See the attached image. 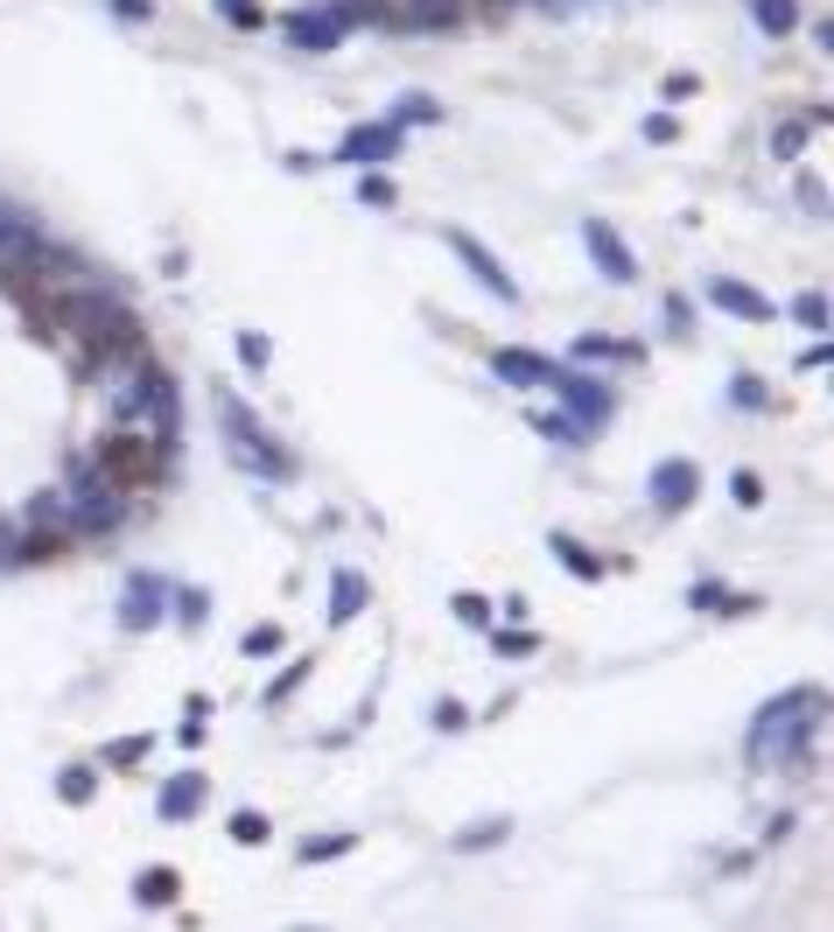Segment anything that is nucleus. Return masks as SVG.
Listing matches in <instances>:
<instances>
[{
	"mask_svg": "<svg viewBox=\"0 0 834 932\" xmlns=\"http://www.w3.org/2000/svg\"><path fill=\"white\" fill-rule=\"evenodd\" d=\"M821 709H827L821 688H800V694L765 701L757 722H750V757H757V765H771V771H800L813 730H821Z\"/></svg>",
	"mask_w": 834,
	"mask_h": 932,
	"instance_id": "1",
	"label": "nucleus"
},
{
	"mask_svg": "<svg viewBox=\"0 0 834 932\" xmlns=\"http://www.w3.org/2000/svg\"><path fill=\"white\" fill-rule=\"evenodd\" d=\"M211 407H218L224 449H232V463H239V470H253V478H267V484H288V478H295V456L281 449L267 428H260V414L245 407V399H239L232 386H218V393H211Z\"/></svg>",
	"mask_w": 834,
	"mask_h": 932,
	"instance_id": "2",
	"label": "nucleus"
},
{
	"mask_svg": "<svg viewBox=\"0 0 834 932\" xmlns=\"http://www.w3.org/2000/svg\"><path fill=\"white\" fill-rule=\"evenodd\" d=\"M442 239H449V253H457V260L470 266V281H478V288H484V295H498V301H505V309H519V301H526V295H519V281H512V274H505V266H498V253H491V245H484L478 232H457V224H449V232H442Z\"/></svg>",
	"mask_w": 834,
	"mask_h": 932,
	"instance_id": "3",
	"label": "nucleus"
},
{
	"mask_svg": "<svg viewBox=\"0 0 834 932\" xmlns=\"http://www.w3.org/2000/svg\"><path fill=\"white\" fill-rule=\"evenodd\" d=\"M281 35H288L295 50H337L351 35V22H344L337 0H316V8H288V14H281Z\"/></svg>",
	"mask_w": 834,
	"mask_h": 932,
	"instance_id": "4",
	"label": "nucleus"
},
{
	"mask_svg": "<svg viewBox=\"0 0 834 932\" xmlns=\"http://www.w3.org/2000/svg\"><path fill=\"white\" fill-rule=\"evenodd\" d=\"M168 596H176V582H168V575L134 568V575H127V596H120V632H155L162 611H168Z\"/></svg>",
	"mask_w": 834,
	"mask_h": 932,
	"instance_id": "5",
	"label": "nucleus"
},
{
	"mask_svg": "<svg viewBox=\"0 0 834 932\" xmlns=\"http://www.w3.org/2000/svg\"><path fill=\"white\" fill-rule=\"evenodd\" d=\"M547 386H555V393L568 399V414H575V421L590 428V435H596V428H603V421H611V414H617V393L603 386V379H590V372H555V379H547Z\"/></svg>",
	"mask_w": 834,
	"mask_h": 932,
	"instance_id": "6",
	"label": "nucleus"
},
{
	"mask_svg": "<svg viewBox=\"0 0 834 932\" xmlns=\"http://www.w3.org/2000/svg\"><path fill=\"white\" fill-rule=\"evenodd\" d=\"M407 147V127H393V120H372V127H351L344 141H337V162H351V168H378V162H393Z\"/></svg>",
	"mask_w": 834,
	"mask_h": 932,
	"instance_id": "7",
	"label": "nucleus"
},
{
	"mask_svg": "<svg viewBox=\"0 0 834 932\" xmlns=\"http://www.w3.org/2000/svg\"><path fill=\"white\" fill-rule=\"evenodd\" d=\"M646 491H652V512H667V519H673V512H688L701 498V470L688 463V456H667V463L646 478Z\"/></svg>",
	"mask_w": 834,
	"mask_h": 932,
	"instance_id": "8",
	"label": "nucleus"
},
{
	"mask_svg": "<svg viewBox=\"0 0 834 932\" xmlns=\"http://www.w3.org/2000/svg\"><path fill=\"white\" fill-rule=\"evenodd\" d=\"M582 245H590V260H596V274H603V281H638L632 245H624L603 218H582Z\"/></svg>",
	"mask_w": 834,
	"mask_h": 932,
	"instance_id": "9",
	"label": "nucleus"
},
{
	"mask_svg": "<svg viewBox=\"0 0 834 932\" xmlns=\"http://www.w3.org/2000/svg\"><path fill=\"white\" fill-rule=\"evenodd\" d=\"M43 253H50V239L35 232V218L14 211V204H0V260L22 266V260H43Z\"/></svg>",
	"mask_w": 834,
	"mask_h": 932,
	"instance_id": "10",
	"label": "nucleus"
},
{
	"mask_svg": "<svg viewBox=\"0 0 834 932\" xmlns=\"http://www.w3.org/2000/svg\"><path fill=\"white\" fill-rule=\"evenodd\" d=\"M204 799H211L204 771H176V778H168V786L155 792V813H162V821H197V813H204Z\"/></svg>",
	"mask_w": 834,
	"mask_h": 932,
	"instance_id": "11",
	"label": "nucleus"
},
{
	"mask_svg": "<svg viewBox=\"0 0 834 932\" xmlns=\"http://www.w3.org/2000/svg\"><path fill=\"white\" fill-rule=\"evenodd\" d=\"M393 22L421 29V35H442V29L463 22V0H393Z\"/></svg>",
	"mask_w": 834,
	"mask_h": 932,
	"instance_id": "12",
	"label": "nucleus"
},
{
	"mask_svg": "<svg viewBox=\"0 0 834 932\" xmlns=\"http://www.w3.org/2000/svg\"><path fill=\"white\" fill-rule=\"evenodd\" d=\"M491 372H498L505 386H547L561 365H555V358H540V351H512L505 344V351H491Z\"/></svg>",
	"mask_w": 834,
	"mask_h": 932,
	"instance_id": "13",
	"label": "nucleus"
},
{
	"mask_svg": "<svg viewBox=\"0 0 834 932\" xmlns=\"http://www.w3.org/2000/svg\"><path fill=\"white\" fill-rule=\"evenodd\" d=\"M709 301L715 309H729V316H744V322H771V301L750 288V281H729V274H715L709 281Z\"/></svg>",
	"mask_w": 834,
	"mask_h": 932,
	"instance_id": "14",
	"label": "nucleus"
},
{
	"mask_svg": "<svg viewBox=\"0 0 834 932\" xmlns=\"http://www.w3.org/2000/svg\"><path fill=\"white\" fill-rule=\"evenodd\" d=\"M365 596H372V582L358 575V568H337V575H330V624H351L358 611H365Z\"/></svg>",
	"mask_w": 834,
	"mask_h": 932,
	"instance_id": "15",
	"label": "nucleus"
},
{
	"mask_svg": "<svg viewBox=\"0 0 834 932\" xmlns=\"http://www.w3.org/2000/svg\"><path fill=\"white\" fill-rule=\"evenodd\" d=\"M744 8H750V22L765 29L771 43H786V35L806 22V8H800V0H744Z\"/></svg>",
	"mask_w": 834,
	"mask_h": 932,
	"instance_id": "16",
	"label": "nucleus"
},
{
	"mask_svg": "<svg viewBox=\"0 0 834 932\" xmlns=\"http://www.w3.org/2000/svg\"><path fill=\"white\" fill-rule=\"evenodd\" d=\"M575 358H590V365H646V344H624V337H575Z\"/></svg>",
	"mask_w": 834,
	"mask_h": 932,
	"instance_id": "17",
	"label": "nucleus"
},
{
	"mask_svg": "<svg viewBox=\"0 0 834 932\" xmlns=\"http://www.w3.org/2000/svg\"><path fill=\"white\" fill-rule=\"evenodd\" d=\"M29 526H43V533H64V540H70V491H64V484L35 491V498H29Z\"/></svg>",
	"mask_w": 834,
	"mask_h": 932,
	"instance_id": "18",
	"label": "nucleus"
},
{
	"mask_svg": "<svg viewBox=\"0 0 834 932\" xmlns=\"http://www.w3.org/2000/svg\"><path fill=\"white\" fill-rule=\"evenodd\" d=\"M176 890H183V877L168 863H147L141 877H134V898L147 904V911H162V904H176Z\"/></svg>",
	"mask_w": 834,
	"mask_h": 932,
	"instance_id": "19",
	"label": "nucleus"
},
{
	"mask_svg": "<svg viewBox=\"0 0 834 932\" xmlns=\"http://www.w3.org/2000/svg\"><path fill=\"white\" fill-rule=\"evenodd\" d=\"M547 547H555V561L568 568V575H582V582H596V575H603V561H596V555H590V547H582V540H568V533H555V540H547Z\"/></svg>",
	"mask_w": 834,
	"mask_h": 932,
	"instance_id": "20",
	"label": "nucleus"
},
{
	"mask_svg": "<svg viewBox=\"0 0 834 932\" xmlns=\"http://www.w3.org/2000/svg\"><path fill=\"white\" fill-rule=\"evenodd\" d=\"M56 792H64L70 807H91V799H99V771H91V765H64V771H56Z\"/></svg>",
	"mask_w": 834,
	"mask_h": 932,
	"instance_id": "21",
	"label": "nucleus"
},
{
	"mask_svg": "<svg viewBox=\"0 0 834 932\" xmlns=\"http://www.w3.org/2000/svg\"><path fill=\"white\" fill-rule=\"evenodd\" d=\"M688 603H694V611H715V617H729V611H750V596H729L723 582H694V589H688Z\"/></svg>",
	"mask_w": 834,
	"mask_h": 932,
	"instance_id": "22",
	"label": "nucleus"
},
{
	"mask_svg": "<svg viewBox=\"0 0 834 932\" xmlns=\"http://www.w3.org/2000/svg\"><path fill=\"white\" fill-rule=\"evenodd\" d=\"M358 848V834L351 827H337V834H309L301 842V863H337V855H351Z\"/></svg>",
	"mask_w": 834,
	"mask_h": 932,
	"instance_id": "23",
	"label": "nucleus"
},
{
	"mask_svg": "<svg viewBox=\"0 0 834 932\" xmlns=\"http://www.w3.org/2000/svg\"><path fill=\"white\" fill-rule=\"evenodd\" d=\"M534 435H547V442H590V428L575 421V414H534Z\"/></svg>",
	"mask_w": 834,
	"mask_h": 932,
	"instance_id": "24",
	"label": "nucleus"
},
{
	"mask_svg": "<svg viewBox=\"0 0 834 932\" xmlns=\"http://www.w3.org/2000/svg\"><path fill=\"white\" fill-rule=\"evenodd\" d=\"M505 834H512V821L498 813V821H478V827H463V834H457V848H463V855H484V848H498Z\"/></svg>",
	"mask_w": 834,
	"mask_h": 932,
	"instance_id": "25",
	"label": "nucleus"
},
{
	"mask_svg": "<svg viewBox=\"0 0 834 932\" xmlns=\"http://www.w3.org/2000/svg\"><path fill=\"white\" fill-rule=\"evenodd\" d=\"M435 120H442V106H435L428 91H407V99L393 106V127H435Z\"/></svg>",
	"mask_w": 834,
	"mask_h": 932,
	"instance_id": "26",
	"label": "nucleus"
},
{
	"mask_svg": "<svg viewBox=\"0 0 834 932\" xmlns=\"http://www.w3.org/2000/svg\"><path fill=\"white\" fill-rule=\"evenodd\" d=\"M176 617H183V632H204V617H211V596H204V589H176Z\"/></svg>",
	"mask_w": 834,
	"mask_h": 932,
	"instance_id": "27",
	"label": "nucleus"
},
{
	"mask_svg": "<svg viewBox=\"0 0 834 932\" xmlns=\"http://www.w3.org/2000/svg\"><path fill=\"white\" fill-rule=\"evenodd\" d=\"M267 834H274V821H267V813H253V807H239V813H232V842L260 848V842H267Z\"/></svg>",
	"mask_w": 834,
	"mask_h": 932,
	"instance_id": "28",
	"label": "nucleus"
},
{
	"mask_svg": "<svg viewBox=\"0 0 834 932\" xmlns=\"http://www.w3.org/2000/svg\"><path fill=\"white\" fill-rule=\"evenodd\" d=\"M800 147H806V120H779V127H771V155H779V162H792Z\"/></svg>",
	"mask_w": 834,
	"mask_h": 932,
	"instance_id": "29",
	"label": "nucleus"
},
{
	"mask_svg": "<svg viewBox=\"0 0 834 932\" xmlns=\"http://www.w3.org/2000/svg\"><path fill=\"white\" fill-rule=\"evenodd\" d=\"M239 365H245V372H267V365H274V344H267L260 330H245V337H239Z\"/></svg>",
	"mask_w": 834,
	"mask_h": 932,
	"instance_id": "30",
	"label": "nucleus"
},
{
	"mask_svg": "<svg viewBox=\"0 0 834 932\" xmlns=\"http://www.w3.org/2000/svg\"><path fill=\"white\" fill-rule=\"evenodd\" d=\"M792 316H800V330H827V295L806 288L800 301H792Z\"/></svg>",
	"mask_w": 834,
	"mask_h": 932,
	"instance_id": "31",
	"label": "nucleus"
},
{
	"mask_svg": "<svg viewBox=\"0 0 834 932\" xmlns=\"http://www.w3.org/2000/svg\"><path fill=\"white\" fill-rule=\"evenodd\" d=\"M729 399H736V407H750V414H765V407H771V399H765V386H757L750 372H736V379H729Z\"/></svg>",
	"mask_w": 834,
	"mask_h": 932,
	"instance_id": "32",
	"label": "nucleus"
},
{
	"mask_svg": "<svg viewBox=\"0 0 834 932\" xmlns=\"http://www.w3.org/2000/svg\"><path fill=\"white\" fill-rule=\"evenodd\" d=\"M534 645H540L534 632H491V653H498V659H526Z\"/></svg>",
	"mask_w": 834,
	"mask_h": 932,
	"instance_id": "33",
	"label": "nucleus"
},
{
	"mask_svg": "<svg viewBox=\"0 0 834 932\" xmlns=\"http://www.w3.org/2000/svg\"><path fill=\"white\" fill-rule=\"evenodd\" d=\"M638 133H646L652 147H673L680 141V120H673V112H646V127H638Z\"/></svg>",
	"mask_w": 834,
	"mask_h": 932,
	"instance_id": "34",
	"label": "nucleus"
},
{
	"mask_svg": "<svg viewBox=\"0 0 834 932\" xmlns=\"http://www.w3.org/2000/svg\"><path fill=\"white\" fill-rule=\"evenodd\" d=\"M155 750V736H127V744H106V765H141Z\"/></svg>",
	"mask_w": 834,
	"mask_h": 932,
	"instance_id": "35",
	"label": "nucleus"
},
{
	"mask_svg": "<svg viewBox=\"0 0 834 932\" xmlns=\"http://www.w3.org/2000/svg\"><path fill=\"white\" fill-rule=\"evenodd\" d=\"M694 330V301L688 295H667V337H688Z\"/></svg>",
	"mask_w": 834,
	"mask_h": 932,
	"instance_id": "36",
	"label": "nucleus"
},
{
	"mask_svg": "<svg viewBox=\"0 0 834 932\" xmlns=\"http://www.w3.org/2000/svg\"><path fill=\"white\" fill-rule=\"evenodd\" d=\"M211 8L224 22H239V29H260V0H211Z\"/></svg>",
	"mask_w": 834,
	"mask_h": 932,
	"instance_id": "37",
	"label": "nucleus"
},
{
	"mask_svg": "<svg viewBox=\"0 0 834 932\" xmlns=\"http://www.w3.org/2000/svg\"><path fill=\"white\" fill-rule=\"evenodd\" d=\"M245 653H253V659L281 653V624H253V632H245Z\"/></svg>",
	"mask_w": 834,
	"mask_h": 932,
	"instance_id": "38",
	"label": "nucleus"
},
{
	"mask_svg": "<svg viewBox=\"0 0 834 932\" xmlns=\"http://www.w3.org/2000/svg\"><path fill=\"white\" fill-rule=\"evenodd\" d=\"M301 673H309V666H288L281 680H267V694H260V701H267V709H281V701H288V694L301 688Z\"/></svg>",
	"mask_w": 834,
	"mask_h": 932,
	"instance_id": "39",
	"label": "nucleus"
},
{
	"mask_svg": "<svg viewBox=\"0 0 834 932\" xmlns=\"http://www.w3.org/2000/svg\"><path fill=\"white\" fill-rule=\"evenodd\" d=\"M457 617L463 624H491V603L478 596V589H457Z\"/></svg>",
	"mask_w": 834,
	"mask_h": 932,
	"instance_id": "40",
	"label": "nucleus"
},
{
	"mask_svg": "<svg viewBox=\"0 0 834 932\" xmlns=\"http://www.w3.org/2000/svg\"><path fill=\"white\" fill-rule=\"evenodd\" d=\"M358 204H372V211H386V204H393V183H386V176H365V183H358Z\"/></svg>",
	"mask_w": 834,
	"mask_h": 932,
	"instance_id": "41",
	"label": "nucleus"
},
{
	"mask_svg": "<svg viewBox=\"0 0 834 932\" xmlns=\"http://www.w3.org/2000/svg\"><path fill=\"white\" fill-rule=\"evenodd\" d=\"M729 491H736V505H765V484H757V470H736Z\"/></svg>",
	"mask_w": 834,
	"mask_h": 932,
	"instance_id": "42",
	"label": "nucleus"
},
{
	"mask_svg": "<svg viewBox=\"0 0 834 932\" xmlns=\"http://www.w3.org/2000/svg\"><path fill=\"white\" fill-rule=\"evenodd\" d=\"M14 561H29V555H22V526L0 519V568H14Z\"/></svg>",
	"mask_w": 834,
	"mask_h": 932,
	"instance_id": "43",
	"label": "nucleus"
},
{
	"mask_svg": "<svg viewBox=\"0 0 834 932\" xmlns=\"http://www.w3.org/2000/svg\"><path fill=\"white\" fill-rule=\"evenodd\" d=\"M428 722H435V730H463L470 715H463V701H435V709H428Z\"/></svg>",
	"mask_w": 834,
	"mask_h": 932,
	"instance_id": "44",
	"label": "nucleus"
},
{
	"mask_svg": "<svg viewBox=\"0 0 834 932\" xmlns=\"http://www.w3.org/2000/svg\"><path fill=\"white\" fill-rule=\"evenodd\" d=\"M694 91H701V78H694V70H680V78L659 85V99H673V106H680V99H694Z\"/></svg>",
	"mask_w": 834,
	"mask_h": 932,
	"instance_id": "45",
	"label": "nucleus"
},
{
	"mask_svg": "<svg viewBox=\"0 0 834 932\" xmlns=\"http://www.w3.org/2000/svg\"><path fill=\"white\" fill-rule=\"evenodd\" d=\"M800 204H806V218H821V211H827V189L806 176V183H800Z\"/></svg>",
	"mask_w": 834,
	"mask_h": 932,
	"instance_id": "46",
	"label": "nucleus"
},
{
	"mask_svg": "<svg viewBox=\"0 0 834 932\" xmlns=\"http://www.w3.org/2000/svg\"><path fill=\"white\" fill-rule=\"evenodd\" d=\"M106 8L120 14V22H147V14H155V8H147V0H106Z\"/></svg>",
	"mask_w": 834,
	"mask_h": 932,
	"instance_id": "47",
	"label": "nucleus"
}]
</instances>
